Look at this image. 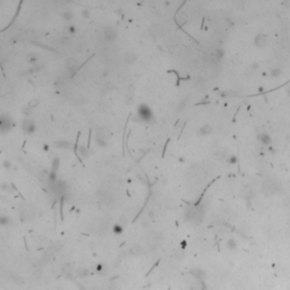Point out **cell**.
Segmentation results:
<instances>
[{"label": "cell", "instance_id": "cell-1", "mask_svg": "<svg viewBox=\"0 0 290 290\" xmlns=\"http://www.w3.org/2000/svg\"><path fill=\"white\" fill-rule=\"evenodd\" d=\"M13 126H14V122L10 116H8L7 113L0 115V134H6L10 131Z\"/></svg>", "mask_w": 290, "mask_h": 290}, {"label": "cell", "instance_id": "cell-2", "mask_svg": "<svg viewBox=\"0 0 290 290\" xmlns=\"http://www.w3.org/2000/svg\"><path fill=\"white\" fill-rule=\"evenodd\" d=\"M20 128L26 135H33L36 131V124L31 118H24L20 122Z\"/></svg>", "mask_w": 290, "mask_h": 290}, {"label": "cell", "instance_id": "cell-3", "mask_svg": "<svg viewBox=\"0 0 290 290\" xmlns=\"http://www.w3.org/2000/svg\"><path fill=\"white\" fill-rule=\"evenodd\" d=\"M137 112H138V117L143 120V121H150L153 119V113L151 111V109L145 103H142L138 106L137 109Z\"/></svg>", "mask_w": 290, "mask_h": 290}, {"label": "cell", "instance_id": "cell-4", "mask_svg": "<svg viewBox=\"0 0 290 290\" xmlns=\"http://www.w3.org/2000/svg\"><path fill=\"white\" fill-rule=\"evenodd\" d=\"M103 38L107 42H115L118 38V32L117 30L113 26H107L103 30Z\"/></svg>", "mask_w": 290, "mask_h": 290}, {"label": "cell", "instance_id": "cell-5", "mask_svg": "<svg viewBox=\"0 0 290 290\" xmlns=\"http://www.w3.org/2000/svg\"><path fill=\"white\" fill-rule=\"evenodd\" d=\"M122 58H124L125 64H127V65H134L136 61L138 60V56H137V53H136L135 51H131V50L125 52Z\"/></svg>", "mask_w": 290, "mask_h": 290}, {"label": "cell", "instance_id": "cell-6", "mask_svg": "<svg viewBox=\"0 0 290 290\" xmlns=\"http://www.w3.org/2000/svg\"><path fill=\"white\" fill-rule=\"evenodd\" d=\"M95 143L101 147H106L109 144V136L104 135V133H98L95 136Z\"/></svg>", "mask_w": 290, "mask_h": 290}, {"label": "cell", "instance_id": "cell-7", "mask_svg": "<svg viewBox=\"0 0 290 290\" xmlns=\"http://www.w3.org/2000/svg\"><path fill=\"white\" fill-rule=\"evenodd\" d=\"M53 146L56 149H60V150H70V149H73V143L67 140H60L55 142Z\"/></svg>", "mask_w": 290, "mask_h": 290}, {"label": "cell", "instance_id": "cell-8", "mask_svg": "<svg viewBox=\"0 0 290 290\" xmlns=\"http://www.w3.org/2000/svg\"><path fill=\"white\" fill-rule=\"evenodd\" d=\"M26 61H27V64H30V65H36L39 61H40V56H39L36 52H30V53H27V56H26Z\"/></svg>", "mask_w": 290, "mask_h": 290}, {"label": "cell", "instance_id": "cell-9", "mask_svg": "<svg viewBox=\"0 0 290 290\" xmlns=\"http://www.w3.org/2000/svg\"><path fill=\"white\" fill-rule=\"evenodd\" d=\"M11 223H13V221H11L9 215H6V214L0 215V225H1V227H8V225H10Z\"/></svg>", "mask_w": 290, "mask_h": 290}, {"label": "cell", "instance_id": "cell-10", "mask_svg": "<svg viewBox=\"0 0 290 290\" xmlns=\"http://www.w3.org/2000/svg\"><path fill=\"white\" fill-rule=\"evenodd\" d=\"M61 17H62V19L66 20V22H70V20H73V18H74V13L70 9H66L65 11H62Z\"/></svg>", "mask_w": 290, "mask_h": 290}, {"label": "cell", "instance_id": "cell-11", "mask_svg": "<svg viewBox=\"0 0 290 290\" xmlns=\"http://www.w3.org/2000/svg\"><path fill=\"white\" fill-rule=\"evenodd\" d=\"M76 65H77V61H76L74 58H68V59L66 60V68L68 70H70V71H73V70L75 69Z\"/></svg>", "mask_w": 290, "mask_h": 290}, {"label": "cell", "instance_id": "cell-12", "mask_svg": "<svg viewBox=\"0 0 290 290\" xmlns=\"http://www.w3.org/2000/svg\"><path fill=\"white\" fill-rule=\"evenodd\" d=\"M112 232L115 235H117V236L121 235L122 232H124V225H122L121 223H116V225H112Z\"/></svg>", "mask_w": 290, "mask_h": 290}, {"label": "cell", "instance_id": "cell-13", "mask_svg": "<svg viewBox=\"0 0 290 290\" xmlns=\"http://www.w3.org/2000/svg\"><path fill=\"white\" fill-rule=\"evenodd\" d=\"M41 104V101L39 99H32L30 102L27 103V107L31 109V110H35L36 108H39V106Z\"/></svg>", "mask_w": 290, "mask_h": 290}, {"label": "cell", "instance_id": "cell-14", "mask_svg": "<svg viewBox=\"0 0 290 290\" xmlns=\"http://www.w3.org/2000/svg\"><path fill=\"white\" fill-rule=\"evenodd\" d=\"M59 163H60V160H59V158H58V156H55V158L52 159L51 169H50V171H55V172H57V171H58V169H59Z\"/></svg>", "mask_w": 290, "mask_h": 290}, {"label": "cell", "instance_id": "cell-15", "mask_svg": "<svg viewBox=\"0 0 290 290\" xmlns=\"http://www.w3.org/2000/svg\"><path fill=\"white\" fill-rule=\"evenodd\" d=\"M77 151H78V153H80L83 158H86V156L89 155V149H87L85 145H80V146L77 147Z\"/></svg>", "mask_w": 290, "mask_h": 290}, {"label": "cell", "instance_id": "cell-16", "mask_svg": "<svg viewBox=\"0 0 290 290\" xmlns=\"http://www.w3.org/2000/svg\"><path fill=\"white\" fill-rule=\"evenodd\" d=\"M0 187H1V189L2 191H5V192H8V193H11L14 189H13V185L9 183H2L1 185H0Z\"/></svg>", "mask_w": 290, "mask_h": 290}, {"label": "cell", "instance_id": "cell-17", "mask_svg": "<svg viewBox=\"0 0 290 290\" xmlns=\"http://www.w3.org/2000/svg\"><path fill=\"white\" fill-rule=\"evenodd\" d=\"M66 31H67V33L68 34H70V35H74L76 32H77V27H76L75 25H68V26H66Z\"/></svg>", "mask_w": 290, "mask_h": 290}, {"label": "cell", "instance_id": "cell-18", "mask_svg": "<svg viewBox=\"0 0 290 290\" xmlns=\"http://www.w3.org/2000/svg\"><path fill=\"white\" fill-rule=\"evenodd\" d=\"M227 247L229 248V249H235V248L237 247V241L232 238L228 239V241H227Z\"/></svg>", "mask_w": 290, "mask_h": 290}, {"label": "cell", "instance_id": "cell-19", "mask_svg": "<svg viewBox=\"0 0 290 290\" xmlns=\"http://www.w3.org/2000/svg\"><path fill=\"white\" fill-rule=\"evenodd\" d=\"M80 15L83 16V18L89 19L90 17H91V11H90V9H87V8H84V9L80 10Z\"/></svg>", "mask_w": 290, "mask_h": 290}, {"label": "cell", "instance_id": "cell-20", "mask_svg": "<svg viewBox=\"0 0 290 290\" xmlns=\"http://www.w3.org/2000/svg\"><path fill=\"white\" fill-rule=\"evenodd\" d=\"M22 112H23V115L25 116V117L28 118L30 116H31V115H32L33 110H31V109H30V108H28L27 106H26L25 108H23V109H22Z\"/></svg>", "mask_w": 290, "mask_h": 290}, {"label": "cell", "instance_id": "cell-21", "mask_svg": "<svg viewBox=\"0 0 290 290\" xmlns=\"http://www.w3.org/2000/svg\"><path fill=\"white\" fill-rule=\"evenodd\" d=\"M211 131V126H203V127H201V129H200V133L201 134H203V135H206V134H209Z\"/></svg>", "mask_w": 290, "mask_h": 290}, {"label": "cell", "instance_id": "cell-22", "mask_svg": "<svg viewBox=\"0 0 290 290\" xmlns=\"http://www.w3.org/2000/svg\"><path fill=\"white\" fill-rule=\"evenodd\" d=\"M2 167L5 169H7V170H9V169L13 168V163L10 162L9 160H4V161H2Z\"/></svg>", "mask_w": 290, "mask_h": 290}, {"label": "cell", "instance_id": "cell-23", "mask_svg": "<svg viewBox=\"0 0 290 290\" xmlns=\"http://www.w3.org/2000/svg\"><path fill=\"white\" fill-rule=\"evenodd\" d=\"M87 269H85V267H80L78 270H77V274L80 276H85L86 274H87Z\"/></svg>", "mask_w": 290, "mask_h": 290}, {"label": "cell", "instance_id": "cell-24", "mask_svg": "<svg viewBox=\"0 0 290 290\" xmlns=\"http://www.w3.org/2000/svg\"><path fill=\"white\" fill-rule=\"evenodd\" d=\"M142 251V248L140 247V246H134V247L131 249V252L133 253V254H135V255H137V254H140V252Z\"/></svg>", "mask_w": 290, "mask_h": 290}, {"label": "cell", "instance_id": "cell-25", "mask_svg": "<svg viewBox=\"0 0 290 290\" xmlns=\"http://www.w3.org/2000/svg\"><path fill=\"white\" fill-rule=\"evenodd\" d=\"M95 270H96L98 272H102L103 271V265H102V264H99L98 266L95 267Z\"/></svg>", "mask_w": 290, "mask_h": 290}, {"label": "cell", "instance_id": "cell-26", "mask_svg": "<svg viewBox=\"0 0 290 290\" xmlns=\"http://www.w3.org/2000/svg\"><path fill=\"white\" fill-rule=\"evenodd\" d=\"M42 147H43V150L46 151V152H48V151H49V149H50V146H49L48 144H44Z\"/></svg>", "mask_w": 290, "mask_h": 290}, {"label": "cell", "instance_id": "cell-27", "mask_svg": "<svg viewBox=\"0 0 290 290\" xmlns=\"http://www.w3.org/2000/svg\"><path fill=\"white\" fill-rule=\"evenodd\" d=\"M149 216H150V218H153V216H154V211L153 210L149 211Z\"/></svg>", "mask_w": 290, "mask_h": 290}, {"label": "cell", "instance_id": "cell-28", "mask_svg": "<svg viewBox=\"0 0 290 290\" xmlns=\"http://www.w3.org/2000/svg\"><path fill=\"white\" fill-rule=\"evenodd\" d=\"M1 5H2V1H0V6H1Z\"/></svg>", "mask_w": 290, "mask_h": 290}]
</instances>
